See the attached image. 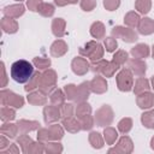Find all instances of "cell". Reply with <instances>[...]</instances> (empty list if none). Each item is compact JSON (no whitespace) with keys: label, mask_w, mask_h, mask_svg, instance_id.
<instances>
[{"label":"cell","mask_w":154,"mask_h":154,"mask_svg":"<svg viewBox=\"0 0 154 154\" xmlns=\"http://www.w3.org/2000/svg\"><path fill=\"white\" fill-rule=\"evenodd\" d=\"M152 103H153V95L152 94H147L146 97L143 99V102L142 101L138 102V105H140L141 108H149L152 106Z\"/></svg>","instance_id":"obj_10"},{"label":"cell","mask_w":154,"mask_h":154,"mask_svg":"<svg viewBox=\"0 0 154 154\" xmlns=\"http://www.w3.org/2000/svg\"><path fill=\"white\" fill-rule=\"evenodd\" d=\"M131 19H129V18H125V22L128 23V24H130V25H136L137 23H138V16L137 14H135V13H129L128 14Z\"/></svg>","instance_id":"obj_14"},{"label":"cell","mask_w":154,"mask_h":154,"mask_svg":"<svg viewBox=\"0 0 154 154\" xmlns=\"http://www.w3.org/2000/svg\"><path fill=\"white\" fill-rule=\"evenodd\" d=\"M41 0H29L28 1V6L30 7L31 11H38V6L36 4H40Z\"/></svg>","instance_id":"obj_17"},{"label":"cell","mask_w":154,"mask_h":154,"mask_svg":"<svg viewBox=\"0 0 154 154\" xmlns=\"http://www.w3.org/2000/svg\"><path fill=\"white\" fill-rule=\"evenodd\" d=\"M10 73L12 79L17 83H26L32 78L34 75V66L28 60H17L11 65Z\"/></svg>","instance_id":"obj_1"},{"label":"cell","mask_w":154,"mask_h":154,"mask_svg":"<svg viewBox=\"0 0 154 154\" xmlns=\"http://www.w3.org/2000/svg\"><path fill=\"white\" fill-rule=\"evenodd\" d=\"M126 58H128V54H126L125 52H119V53L114 57L113 63L116 64V66H118V64H122L123 61H125V60H126Z\"/></svg>","instance_id":"obj_12"},{"label":"cell","mask_w":154,"mask_h":154,"mask_svg":"<svg viewBox=\"0 0 154 154\" xmlns=\"http://www.w3.org/2000/svg\"><path fill=\"white\" fill-rule=\"evenodd\" d=\"M94 6H95V1L94 0H83L82 1V7L85 11H90Z\"/></svg>","instance_id":"obj_16"},{"label":"cell","mask_w":154,"mask_h":154,"mask_svg":"<svg viewBox=\"0 0 154 154\" xmlns=\"http://www.w3.org/2000/svg\"><path fill=\"white\" fill-rule=\"evenodd\" d=\"M136 7L138 8L140 12L147 13V12L149 11V7H150V1H149V0H137Z\"/></svg>","instance_id":"obj_9"},{"label":"cell","mask_w":154,"mask_h":154,"mask_svg":"<svg viewBox=\"0 0 154 154\" xmlns=\"http://www.w3.org/2000/svg\"><path fill=\"white\" fill-rule=\"evenodd\" d=\"M118 87L120 90H124V91H129L132 87V76L131 73L128 71V70H123L118 77Z\"/></svg>","instance_id":"obj_2"},{"label":"cell","mask_w":154,"mask_h":154,"mask_svg":"<svg viewBox=\"0 0 154 154\" xmlns=\"http://www.w3.org/2000/svg\"><path fill=\"white\" fill-rule=\"evenodd\" d=\"M137 87L138 88H135V91L136 93H140L141 90H147L148 88H149V85H148V81L147 79H143V78H141V79H138L137 81Z\"/></svg>","instance_id":"obj_11"},{"label":"cell","mask_w":154,"mask_h":154,"mask_svg":"<svg viewBox=\"0 0 154 154\" xmlns=\"http://www.w3.org/2000/svg\"><path fill=\"white\" fill-rule=\"evenodd\" d=\"M64 20H61V18H58L53 22V32L55 36H61L64 34Z\"/></svg>","instance_id":"obj_6"},{"label":"cell","mask_w":154,"mask_h":154,"mask_svg":"<svg viewBox=\"0 0 154 154\" xmlns=\"http://www.w3.org/2000/svg\"><path fill=\"white\" fill-rule=\"evenodd\" d=\"M90 32H91V35L94 36V37H102L103 36V25L101 24V23H94L93 24V26H91V30H90Z\"/></svg>","instance_id":"obj_7"},{"label":"cell","mask_w":154,"mask_h":154,"mask_svg":"<svg viewBox=\"0 0 154 154\" xmlns=\"http://www.w3.org/2000/svg\"><path fill=\"white\" fill-rule=\"evenodd\" d=\"M142 122L147 128H154V111L143 114Z\"/></svg>","instance_id":"obj_8"},{"label":"cell","mask_w":154,"mask_h":154,"mask_svg":"<svg viewBox=\"0 0 154 154\" xmlns=\"http://www.w3.org/2000/svg\"><path fill=\"white\" fill-rule=\"evenodd\" d=\"M153 57H154V47H153Z\"/></svg>","instance_id":"obj_19"},{"label":"cell","mask_w":154,"mask_h":154,"mask_svg":"<svg viewBox=\"0 0 154 154\" xmlns=\"http://www.w3.org/2000/svg\"><path fill=\"white\" fill-rule=\"evenodd\" d=\"M35 63L37 64V66L40 65V67H41V69H43V67H46V66H48V65L51 64V61H49L48 59H46L45 61H42V60H40V59H37V58L35 59Z\"/></svg>","instance_id":"obj_18"},{"label":"cell","mask_w":154,"mask_h":154,"mask_svg":"<svg viewBox=\"0 0 154 154\" xmlns=\"http://www.w3.org/2000/svg\"><path fill=\"white\" fill-rule=\"evenodd\" d=\"M153 85H154V78H153ZM153 88H154V87H153Z\"/></svg>","instance_id":"obj_20"},{"label":"cell","mask_w":154,"mask_h":154,"mask_svg":"<svg viewBox=\"0 0 154 154\" xmlns=\"http://www.w3.org/2000/svg\"><path fill=\"white\" fill-rule=\"evenodd\" d=\"M118 5H119V0H105V6L109 11H113L114 8H117Z\"/></svg>","instance_id":"obj_13"},{"label":"cell","mask_w":154,"mask_h":154,"mask_svg":"<svg viewBox=\"0 0 154 154\" xmlns=\"http://www.w3.org/2000/svg\"><path fill=\"white\" fill-rule=\"evenodd\" d=\"M72 69H73V71H75L76 73L83 75V73H85V72L88 71V64H87L85 60H83V59H81V58H77V59H75L73 63H72Z\"/></svg>","instance_id":"obj_3"},{"label":"cell","mask_w":154,"mask_h":154,"mask_svg":"<svg viewBox=\"0 0 154 154\" xmlns=\"http://www.w3.org/2000/svg\"><path fill=\"white\" fill-rule=\"evenodd\" d=\"M105 45H106V48H107V51L108 52H112L116 47H117V42L113 40V38H106V41H105Z\"/></svg>","instance_id":"obj_15"},{"label":"cell","mask_w":154,"mask_h":154,"mask_svg":"<svg viewBox=\"0 0 154 154\" xmlns=\"http://www.w3.org/2000/svg\"><path fill=\"white\" fill-rule=\"evenodd\" d=\"M131 53L135 55V57H138V58H143V57H147L148 55V46L147 45H138L137 47H134Z\"/></svg>","instance_id":"obj_4"},{"label":"cell","mask_w":154,"mask_h":154,"mask_svg":"<svg viewBox=\"0 0 154 154\" xmlns=\"http://www.w3.org/2000/svg\"><path fill=\"white\" fill-rule=\"evenodd\" d=\"M153 30H154V23H153L149 18H146V19L142 22L141 26H140L141 34H150Z\"/></svg>","instance_id":"obj_5"}]
</instances>
